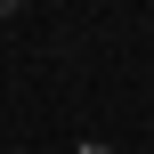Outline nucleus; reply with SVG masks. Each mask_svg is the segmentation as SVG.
I'll use <instances>...</instances> for the list:
<instances>
[{
  "mask_svg": "<svg viewBox=\"0 0 154 154\" xmlns=\"http://www.w3.org/2000/svg\"><path fill=\"white\" fill-rule=\"evenodd\" d=\"M16 8H24V0H0V16H16Z\"/></svg>",
  "mask_w": 154,
  "mask_h": 154,
  "instance_id": "f257e3e1",
  "label": "nucleus"
},
{
  "mask_svg": "<svg viewBox=\"0 0 154 154\" xmlns=\"http://www.w3.org/2000/svg\"><path fill=\"white\" fill-rule=\"evenodd\" d=\"M73 154H114V146H73Z\"/></svg>",
  "mask_w": 154,
  "mask_h": 154,
  "instance_id": "f03ea898",
  "label": "nucleus"
}]
</instances>
